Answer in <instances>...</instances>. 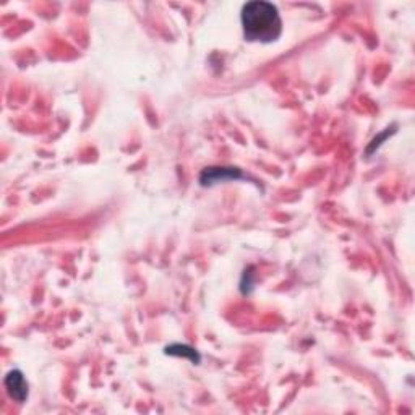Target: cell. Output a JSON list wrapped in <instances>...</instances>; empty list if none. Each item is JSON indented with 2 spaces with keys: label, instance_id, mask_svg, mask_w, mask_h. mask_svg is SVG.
Instances as JSON below:
<instances>
[{
  "label": "cell",
  "instance_id": "obj_4",
  "mask_svg": "<svg viewBox=\"0 0 415 415\" xmlns=\"http://www.w3.org/2000/svg\"><path fill=\"white\" fill-rule=\"evenodd\" d=\"M167 355H174V357H185V359H189L190 362L193 364H200V360H202V357H200L198 352H196L193 347L185 346V344H172L166 347Z\"/></svg>",
  "mask_w": 415,
  "mask_h": 415
},
{
  "label": "cell",
  "instance_id": "obj_1",
  "mask_svg": "<svg viewBox=\"0 0 415 415\" xmlns=\"http://www.w3.org/2000/svg\"><path fill=\"white\" fill-rule=\"evenodd\" d=\"M242 26L248 41L274 43L283 33V21L278 8L263 0L245 3L242 8Z\"/></svg>",
  "mask_w": 415,
  "mask_h": 415
},
{
  "label": "cell",
  "instance_id": "obj_3",
  "mask_svg": "<svg viewBox=\"0 0 415 415\" xmlns=\"http://www.w3.org/2000/svg\"><path fill=\"white\" fill-rule=\"evenodd\" d=\"M5 388L8 396L15 399L16 403H25L28 399V383H26L23 373L20 370H12L5 377Z\"/></svg>",
  "mask_w": 415,
  "mask_h": 415
},
{
  "label": "cell",
  "instance_id": "obj_2",
  "mask_svg": "<svg viewBox=\"0 0 415 415\" xmlns=\"http://www.w3.org/2000/svg\"><path fill=\"white\" fill-rule=\"evenodd\" d=\"M242 177L244 174L235 167H206L200 176V184L203 187H211L217 182L237 180Z\"/></svg>",
  "mask_w": 415,
  "mask_h": 415
}]
</instances>
